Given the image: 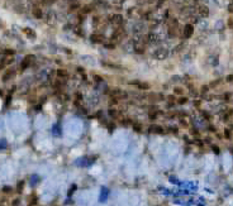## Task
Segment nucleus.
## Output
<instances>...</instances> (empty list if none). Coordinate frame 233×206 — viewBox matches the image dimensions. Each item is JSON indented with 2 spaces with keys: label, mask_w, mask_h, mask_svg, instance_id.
Segmentation results:
<instances>
[{
  "label": "nucleus",
  "mask_w": 233,
  "mask_h": 206,
  "mask_svg": "<svg viewBox=\"0 0 233 206\" xmlns=\"http://www.w3.org/2000/svg\"><path fill=\"white\" fill-rule=\"evenodd\" d=\"M183 34L185 38H191L194 34V25L193 24H185L183 29Z\"/></svg>",
  "instance_id": "nucleus-1"
},
{
  "label": "nucleus",
  "mask_w": 233,
  "mask_h": 206,
  "mask_svg": "<svg viewBox=\"0 0 233 206\" xmlns=\"http://www.w3.org/2000/svg\"><path fill=\"white\" fill-rule=\"evenodd\" d=\"M203 114H204V118H205V119H209V118H210V115L207 114V113H203Z\"/></svg>",
  "instance_id": "nucleus-40"
},
{
  "label": "nucleus",
  "mask_w": 233,
  "mask_h": 206,
  "mask_svg": "<svg viewBox=\"0 0 233 206\" xmlns=\"http://www.w3.org/2000/svg\"><path fill=\"white\" fill-rule=\"evenodd\" d=\"M232 8H233V6H232V3H231L229 5H228V11H229V13H232V10H233Z\"/></svg>",
  "instance_id": "nucleus-39"
},
{
  "label": "nucleus",
  "mask_w": 233,
  "mask_h": 206,
  "mask_svg": "<svg viewBox=\"0 0 233 206\" xmlns=\"http://www.w3.org/2000/svg\"><path fill=\"white\" fill-rule=\"evenodd\" d=\"M176 103L180 104V105H184V104L188 103V98H184V96H183V98H180V99L176 100Z\"/></svg>",
  "instance_id": "nucleus-18"
},
{
  "label": "nucleus",
  "mask_w": 233,
  "mask_h": 206,
  "mask_svg": "<svg viewBox=\"0 0 233 206\" xmlns=\"http://www.w3.org/2000/svg\"><path fill=\"white\" fill-rule=\"evenodd\" d=\"M194 104H195V106H199V105H200V101H195Z\"/></svg>",
  "instance_id": "nucleus-42"
},
{
  "label": "nucleus",
  "mask_w": 233,
  "mask_h": 206,
  "mask_svg": "<svg viewBox=\"0 0 233 206\" xmlns=\"http://www.w3.org/2000/svg\"><path fill=\"white\" fill-rule=\"evenodd\" d=\"M146 39L148 42H156L157 41V35L153 34V33H150L148 35H146Z\"/></svg>",
  "instance_id": "nucleus-17"
},
{
  "label": "nucleus",
  "mask_w": 233,
  "mask_h": 206,
  "mask_svg": "<svg viewBox=\"0 0 233 206\" xmlns=\"http://www.w3.org/2000/svg\"><path fill=\"white\" fill-rule=\"evenodd\" d=\"M148 132L150 133H155V134H162L163 133V128L160 127V125H151L148 128Z\"/></svg>",
  "instance_id": "nucleus-10"
},
{
  "label": "nucleus",
  "mask_w": 233,
  "mask_h": 206,
  "mask_svg": "<svg viewBox=\"0 0 233 206\" xmlns=\"http://www.w3.org/2000/svg\"><path fill=\"white\" fill-rule=\"evenodd\" d=\"M212 149H213V152H214L215 154H218V153H219V148H217L215 145H212Z\"/></svg>",
  "instance_id": "nucleus-33"
},
{
  "label": "nucleus",
  "mask_w": 233,
  "mask_h": 206,
  "mask_svg": "<svg viewBox=\"0 0 233 206\" xmlns=\"http://www.w3.org/2000/svg\"><path fill=\"white\" fill-rule=\"evenodd\" d=\"M184 46H185L184 43H180L179 46H176V47H175V52H180V51H181V48H183Z\"/></svg>",
  "instance_id": "nucleus-29"
},
{
  "label": "nucleus",
  "mask_w": 233,
  "mask_h": 206,
  "mask_svg": "<svg viewBox=\"0 0 233 206\" xmlns=\"http://www.w3.org/2000/svg\"><path fill=\"white\" fill-rule=\"evenodd\" d=\"M224 135H226V138L231 139V138H232V132H231V129H226V130H224Z\"/></svg>",
  "instance_id": "nucleus-21"
},
{
  "label": "nucleus",
  "mask_w": 233,
  "mask_h": 206,
  "mask_svg": "<svg viewBox=\"0 0 233 206\" xmlns=\"http://www.w3.org/2000/svg\"><path fill=\"white\" fill-rule=\"evenodd\" d=\"M227 24H228V28H229V29H232V27H233V18H232V17L228 18Z\"/></svg>",
  "instance_id": "nucleus-25"
},
{
  "label": "nucleus",
  "mask_w": 233,
  "mask_h": 206,
  "mask_svg": "<svg viewBox=\"0 0 233 206\" xmlns=\"http://www.w3.org/2000/svg\"><path fill=\"white\" fill-rule=\"evenodd\" d=\"M131 85H136L138 88H141V90H148L150 88V84H147V82H139V81H132V82H129Z\"/></svg>",
  "instance_id": "nucleus-11"
},
{
  "label": "nucleus",
  "mask_w": 233,
  "mask_h": 206,
  "mask_svg": "<svg viewBox=\"0 0 233 206\" xmlns=\"http://www.w3.org/2000/svg\"><path fill=\"white\" fill-rule=\"evenodd\" d=\"M75 190H76V186H72V188H71V190H70V191H69V195H70V196L72 195V192H74V191H75Z\"/></svg>",
  "instance_id": "nucleus-37"
},
{
  "label": "nucleus",
  "mask_w": 233,
  "mask_h": 206,
  "mask_svg": "<svg viewBox=\"0 0 233 206\" xmlns=\"http://www.w3.org/2000/svg\"><path fill=\"white\" fill-rule=\"evenodd\" d=\"M23 33L27 35V37H29V38H36V33H34V30L32 29V28H23Z\"/></svg>",
  "instance_id": "nucleus-12"
},
{
  "label": "nucleus",
  "mask_w": 233,
  "mask_h": 206,
  "mask_svg": "<svg viewBox=\"0 0 233 206\" xmlns=\"http://www.w3.org/2000/svg\"><path fill=\"white\" fill-rule=\"evenodd\" d=\"M14 53H15V51L14 50H10V48H8V50L4 51V55H6V56H13Z\"/></svg>",
  "instance_id": "nucleus-20"
},
{
  "label": "nucleus",
  "mask_w": 233,
  "mask_h": 206,
  "mask_svg": "<svg viewBox=\"0 0 233 206\" xmlns=\"http://www.w3.org/2000/svg\"><path fill=\"white\" fill-rule=\"evenodd\" d=\"M109 114H110L112 116H116V115H118V111H116V110H113V109H112V110L109 111Z\"/></svg>",
  "instance_id": "nucleus-32"
},
{
  "label": "nucleus",
  "mask_w": 233,
  "mask_h": 206,
  "mask_svg": "<svg viewBox=\"0 0 233 206\" xmlns=\"http://www.w3.org/2000/svg\"><path fill=\"white\" fill-rule=\"evenodd\" d=\"M134 51H136V53H138V55H143L144 53V46L143 44H137V46L134 47Z\"/></svg>",
  "instance_id": "nucleus-14"
},
{
  "label": "nucleus",
  "mask_w": 233,
  "mask_h": 206,
  "mask_svg": "<svg viewBox=\"0 0 233 206\" xmlns=\"http://www.w3.org/2000/svg\"><path fill=\"white\" fill-rule=\"evenodd\" d=\"M208 90H209V86H207V85L202 86V94H205V92H208Z\"/></svg>",
  "instance_id": "nucleus-30"
},
{
  "label": "nucleus",
  "mask_w": 233,
  "mask_h": 206,
  "mask_svg": "<svg viewBox=\"0 0 233 206\" xmlns=\"http://www.w3.org/2000/svg\"><path fill=\"white\" fill-rule=\"evenodd\" d=\"M33 58H34V56L33 55H27L26 57H24V59L22 61V63H21V68L22 70H24V68H27L29 64L32 63V61H33Z\"/></svg>",
  "instance_id": "nucleus-4"
},
{
  "label": "nucleus",
  "mask_w": 233,
  "mask_h": 206,
  "mask_svg": "<svg viewBox=\"0 0 233 206\" xmlns=\"http://www.w3.org/2000/svg\"><path fill=\"white\" fill-rule=\"evenodd\" d=\"M32 14H33V17L36 19H42L43 18V11L39 6H33V9H32Z\"/></svg>",
  "instance_id": "nucleus-8"
},
{
  "label": "nucleus",
  "mask_w": 233,
  "mask_h": 206,
  "mask_svg": "<svg viewBox=\"0 0 233 206\" xmlns=\"http://www.w3.org/2000/svg\"><path fill=\"white\" fill-rule=\"evenodd\" d=\"M110 95L113 96V98H127V94L124 92L123 90H120V88H114V90H112V92H110Z\"/></svg>",
  "instance_id": "nucleus-7"
},
{
  "label": "nucleus",
  "mask_w": 233,
  "mask_h": 206,
  "mask_svg": "<svg viewBox=\"0 0 233 206\" xmlns=\"http://www.w3.org/2000/svg\"><path fill=\"white\" fill-rule=\"evenodd\" d=\"M232 79H233V75H232V74H229V75L227 76V79H226V80H227L228 82H232Z\"/></svg>",
  "instance_id": "nucleus-34"
},
{
  "label": "nucleus",
  "mask_w": 233,
  "mask_h": 206,
  "mask_svg": "<svg viewBox=\"0 0 233 206\" xmlns=\"http://www.w3.org/2000/svg\"><path fill=\"white\" fill-rule=\"evenodd\" d=\"M94 80L96 82H102L103 81V77L102 76H99V75H94Z\"/></svg>",
  "instance_id": "nucleus-28"
},
{
  "label": "nucleus",
  "mask_w": 233,
  "mask_h": 206,
  "mask_svg": "<svg viewBox=\"0 0 233 206\" xmlns=\"http://www.w3.org/2000/svg\"><path fill=\"white\" fill-rule=\"evenodd\" d=\"M167 99H168V101H175V96H174V95L167 96Z\"/></svg>",
  "instance_id": "nucleus-36"
},
{
  "label": "nucleus",
  "mask_w": 233,
  "mask_h": 206,
  "mask_svg": "<svg viewBox=\"0 0 233 206\" xmlns=\"http://www.w3.org/2000/svg\"><path fill=\"white\" fill-rule=\"evenodd\" d=\"M157 114H158L157 111H155V113H150V118H151V119H155V118H157Z\"/></svg>",
  "instance_id": "nucleus-31"
},
{
  "label": "nucleus",
  "mask_w": 233,
  "mask_h": 206,
  "mask_svg": "<svg viewBox=\"0 0 233 206\" xmlns=\"http://www.w3.org/2000/svg\"><path fill=\"white\" fill-rule=\"evenodd\" d=\"M18 204H19V200H17V201H14V204H13V206H18Z\"/></svg>",
  "instance_id": "nucleus-41"
},
{
  "label": "nucleus",
  "mask_w": 233,
  "mask_h": 206,
  "mask_svg": "<svg viewBox=\"0 0 233 206\" xmlns=\"http://www.w3.org/2000/svg\"><path fill=\"white\" fill-rule=\"evenodd\" d=\"M165 1H166V0H158V1L156 3V8H157V9H158V8H161Z\"/></svg>",
  "instance_id": "nucleus-26"
},
{
  "label": "nucleus",
  "mask_w": 233,
  "mask_h": 206,
  "mask_svg": "<svg viewBox=\"0 0 233 206\" xmlns=\"http://www.w3.org/2000/svg\"><path fill=\"white\" fill-rule=\"evenodd\" d=\"M22 186H23V182H21V183L18 185V191H19V192L22 191Z\"/></svg>",
  "instance_id": "nucleus-38"
},
{
  "label": "nucleus",
  "mask_w": 233,
  "mask_h": 206,
  "mask_svg": "<svg viewBox=\"0 0 233 206\" xmlns=\"http://www.w3.org/2000/svg\"><path fill=\"white\" fill-rule=\"evenodd\" d=\"M167 55H168V52L165 50V48H160V50H157L155 52V57L157 59H160V61H163V59L167 57Z\"/></svg>",
  "instance_id": "nucleus-3"
},
{
  "label": "nucleus",
  "mask_w": 233,
  "mask_h": 206,
  "mask_svg": "<svg viewBox=\"0 0 233 206\" xmlns=\"http://www.w3.org/2000/svg\"><path fill=\"white\" fill-rule=\"evenodd\" d=\"M133 129L136 132H141V130H142V125H141L139 123H134L133 124Z\"/></svg>",
  "instance_id": "nucleus-19"
},
{
  "label": "nucleus",
  "mask_w": 233,
  "mask_h": 206,
  "mask_svg": "<svg viewBox=\"0 0 233 206\" xmlns=\"http://www.w3.org/2000/svg\"><path fill=\"white\" fill-rule=\"evenodd\" d=\"M105 48H110V50H113V48H115V44H105Z\"/></svg>",
  "instance_id": "nucleus-35"
},
{
  "label": "nucleus",
  "mask_w": 233,
  "mask_h": 206,
  "mask_svg": "<svg viewBox=\"0 0 233 206\" xmlns=\"http://www.w3.org/2000/svg\"><path fill=\"white\" fill-rule=\"evenodd\" d=\"M91 10H93V6H91V5H85V6H82L81 13H82L84 15H86V14H89Z\"/></svg>",
  "instance_id": "nucleus-16"
},
{
  "label": "nucleus",
  "mask_w": 233,
  "mask_h": 206,
  "mask_svg": "<svg viewBox=\"0 0 233 206\" xmlns=\"http://www.w3.org/2000/svg\"><path fill=\"white\" fill-rule=\"evenodd\" d=\"M123 17L120 14H114V15H112L110 17V23L113 24L114 27H120L123 24Z\"/></svg>",
  "instance_id": "nucleus-2"
},
{
  "label": "nucleus",
  "mask_w": 233,
  "mask_h": 206,
  "mask_svg": "<svg viewBox=\"0 0 233 206\" xmlns=\"http://www.w3.org/2000/svg\"><path fill=\"white\" fill-rule=\"evenodd\" d=\"M224 99H226L227 101H231V99H232V92H226V94H224Z\"/></svg>",
  "instance_id": "nucleus-23"
},
{
  "label": "nucleus",
  "mask_w": 233,
  "mask_h": 206,
  "mask_svg": "<svg viewBox=\"0 0 233 206\" xmlns=\"http://www.w3.org/2000/svg\"><path fill=\"white\" fill-rule=\"evenodd\" d=\"M198 14L202 18H207L208 15H209V8H208L207 5H199L198 6Z\"/></svg>",
  "instance_id": "nucleus-6"
},
{
  "label": "nucleus",
  "mask_w": 233,
  "mask_h": 206,
  "mask_svg": "<svg viewBox=\"0 0 233 206\" xmlns=\"http://www.w3.org/2000/svg\"><path fill=\"white\" fill-rule=\"evenodd\" d=\"M174 92L176 95H183L184 94V90L181 87H175V90H174Z\"/></svg>",
  "instance_id": "nucleus-22"
},
{
  "label": "nucleus",
  "mask_w": 233,
  "mask_h": 206,
  "mask_svg": "<svg viewBox=\"0 0 233 206\" xmlns=\"http://www.w3.org/2000/svg\"><path fill=\"white\" fill-rule=\"evenodd\" d=\"M14 76H15V71L13 70V68H8V70L4 72V75H3V81L4 82L9 81V80H11Z\"/></svg>",
  "instance_id": "nucleus-5"
},
{
  "label": "nucleus",
  "mask_w": 233,
  "mask_h": 206,
  "mask_svg": "<svg viewBox=\"0 0 233 206\" xmlns=\"http://www.w3.org/2000/svg\"><path fill=\"white\" fill-rule=\"evenodd\" d=\"M56 75H57L58 77L63 79V77H67V76H69V72H67L66 70H63V68H58V70L56 71Z\"/></svg>",
  "instance_id": "nucleus-13"
},
{
  "label": "nucleus",
  "mask_w": 233,
  "mask_h": 206,
  "mask_svg": "<svg viewBox=\"0 0 233 206\" xmlns=\"http://www.w3.org/2000/svg\"><path fill=\"white\" fill-rule=\"evenodd\" d=\"M178 19H175V18H168L167 19V25L168 27H176L178 25Z\"/></svg>",
  "instance_id": "nucleus-15"
},
{
  "label": "nucleus",
  "mask_w": 233,
  "mask_h": 206,
  "mask_svg": "<svg viewBox=\"0 0 233 206\" xmlns=\"http://www.w3.org/2000/svg\"><path fill=\"white\" fill-rule=\"evenodd\" d=\"M56 0H42V4H45V5H51V4H53Z\"/></svg>",
  "instance_id": "nucleus-24"
},
{
  "label": "nucleus",
  "mask_w": 233,
  "mask_h": 206,
  "mask_svg": "<svg viewBox=\"0 0 233 206\" xmlns=\"http://www.w3.org/2000/svg\"><path fill=\"white\" fill-rule=\"evenodd\" d=\"M90 41L93 42V43H103L104 42V35H102V34H96V33H94V34H91L90 35Z\"/></svg>",
  "instance_id": "nucleus-9"
},
{
  "label": "nucleus",
  "mask_w": 233,
  "mask_h": 206,
  "mask_svg": "<svg viewBox=\"0 0 233 206\" xmlns=\"http://www.w3.org/2000/svg\"><path fill=\"white\" fill-rule=\"evenodd\" d=\"M79 8H80L79 4H74V5H71V6H70V11H75L76 9H79Z\"/></svg>",
  "instance_id": "nucleus-27"
}]
</instances>
